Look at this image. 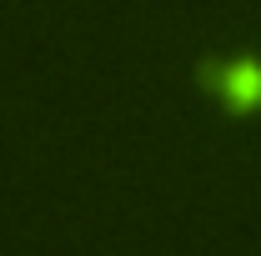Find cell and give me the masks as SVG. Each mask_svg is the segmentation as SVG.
Wrapping results in <instances>:
<instances>
[{"label":"cell","instance_id":"6da1fadb","mask_svg":"<svg viewBox=\"0 0 261 256\" xmlns=\"http://www.w3.org/2000/svg\"><path fill=\"white\" fill-rule=\"evenodd\" d=\"M206 91L231 106V111H256L261 106V65L256 61H221V65H201Z\"/></svg>","mask_w":261,"mask_h":256}]
</instances>
